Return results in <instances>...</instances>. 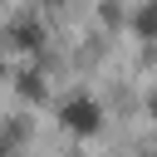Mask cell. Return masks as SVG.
Returning a JSON list of instances; mask_svg holds the SVG:
<instances>
[{
	"label": "cell",
	"instance_id": "obj_1",
	"mask_svg": "<svg viewBox=\"0 0 157 157\" xmlns=\"http://www.w3.org/2000/svg\"><path fill=\"white\" fill-rule=\"evenodd\" d=\"M59 118H64V128L78 132V137H93V132L103 128V108H98L93 98H69V103L59 108Z\"/></svg>",
	"mask_w": 157,
	"mask_h": 157
},
{
	"label": "cell",
	"instance_id": "obj_2",
	"mask_svg": "<svg viewBox=\"0 0 157 157\" xmlns=\"http://www.w3.org/2000/svg\"><path fill=\"white\" fill-rule=\"evenodd\" d=\"M137 29H142V34H157V5H147V10L137 15Z\"/></svg>",
	"mask_w": 157,
	"mask_h": 157
},
{
	"label": "cell",
	"instance_id": "obj_3",
	"mask_svg": "<svg viewBox=\"0 0 157 157\" xmlns=\"http://www.w3.org/2000/svg\"><path fill=\"white\" fill-rule=\"evenodd\" d=\"M147 108H152V118H157V93H152V103H147Z\"/></svg>",
	"mask_w": 157,
	"mask_h": 157
}]
</instances>
